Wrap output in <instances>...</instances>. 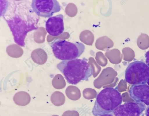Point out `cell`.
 <instances>
[{"label": "cell", "mask_w": 149, "mask_h": 116, "mask_svg": "<svg viewBox=\"0 0 149 116\" xmlns=\"http://www.w3.org/2000/svg\"><path fill=\"white\" fill-rule=\"evenodd\" d=\"M56 67L67 82L72 85L88 80L93 72L91 66L85 58L63 61L57 65Z\"/></svg>", "instance_id": "6da1fadb"}, {"label": "cell", "mask_w": 149, "mask_h": 116, "mask_svg": "<svg viewBox=\"0 0 149 116\" xmlns=\"http://www.w3.org/2000/svg\"><path fill=\"white\" fill-rule=\"evenodd\" d=\"M122 102V96L117 89L111 87L105 88L97 96L92 113L95 116L110 114Z\"/></svg>", "instance_id": "7a4b0ae2"}, {"label": "cell", "mask_w": 149, "mask_h": 116, "mask_svg": "<svg viewBox=\"0 0 149 116\" xmlns=\"http://www.w3.org/2000/svg\"><path fill=\"white\" fill-rule=\"evenodd\" d=\"M55 57L63 61L71 60L79 57L84 52L83 43H74L56 39L49 43Z\"/></svg>", "instance_id": "3957f363"}, {"label": "cell", "mask_w": 149, "mask_h": 116, "mask_svg": "<svg viewBox=\"0 0 149 116\" xmlns=\"http://www.w3.org/2000/svg\"><path fill=\"white\" fill-rule=\"evenodd\" d=\"M149 77V66L144 62L135 61L130 63L125 72V79L132 85L145 84Z\"/></svg>", "instance_id": "277c9868"}, {"label": "cell", "mask_w": 149, "mask_h": 116, "mask_svg": "<svg viewBox=\"0 0 149 116\" xmlns=\"http://www.w3.org/2000/svg\"><path fill=\"white\" fill-rule=\"evenodd\" d=\"M31 6L33 11L38 16L45 18L51 17L61 9L60 4L56 0H33Z\"/></svg>", "instance_id": "5b68a950"}, {"label": "cell", "mask_w": 149, "mask_h": 116, "mask_svg": "<svg viewBox=\"0 0 149 116\" xmlns=\"http://www.w3.org/2000/svg\"><path fill=\"white\" fill-rule=\"evenodd\" d=\"M146 108L142 103L127 102L118 106L113 113L115 116H140Z\"/></svg>", "instance_id": "8992f818"}, {"label": "cell", "mask_w": 149, "mask_h": 116, "mask_svg": "<svg viewBox=\"0 0 149 116\" xmlns=\"http://www.w3.org/2000/svg\"><path fill=\"white\" fill-rule=\"evenodd\" d=\"M130 97L134 101L149 106V86L145 84L134 85L129 91Z\"/></svg>", "instance_id": "52a82bcc"}, {"label": "cell", "mask_w": 149, "mask_h": 116, "mask_svg": "<svg viewBox=\"0 0 149 116\" xmlns=\"http://www.w3.org/2000/svg\"><path fill=\"white\" fill-rule=\"evenodd\" d=\"M45 29L50 35L56 36L62 34L64 30L63 16L62 14L49 17L45 23Z\"/></svg>", "instance_id": "ba28073f"}, {"label": "cell", "mask_w": 149, "mask_h": 116, "mask_svg": "<svg viewBox=\"0 0 149 116\" xmlns=\"http://www.w3.org/2000/svg\"><path fill=\"white\" fill-rule=\"evenodd\" d=\"M31 97L26 92L21 91L16 93L14 96L13 100L17 105L24 106L28 104L30 102Z\"/></svg>", "instance_id": "9c48e42d"}, {"label": "cell", "mask_w": 149, "mask_h": 116, "mask_svg": "<svg viewBox=\"0 0 149 116\" xmlns=\"http://www.w3.org/2000/svg\"><path fill=\"white\" fill-rule=\"evenodd\" d=\"M50 100L54 105L59 106L62 104V94L59 92L55 91L53 93L51 97Z\"/></svg>", "instance_id": "30bf717a"}, {"label": "cell", "mask_w": 149, "mask_h": 116, "mask_svg": "<svg viewBox=\"0 0 149 116\" xmlns=\"http://www.w3.org/2000/svg\"><path fill=\"white\" fill-rule=\"evenodd\" d=\"M63 78V76L60 74H57L55 75L52 81V86L54 88L60 89L62 88Z\"/></svg>", "instance_id": "8fae6325"}, {"label": "cell", "mask_w": 149, "mask_h": 116, "mask_svg": "<svg viewBox=\"0 0 149 116\" xmlns=\"http://www.w3.org/2000/svg\"><path fill=\"white\" fill-rule=\"evenodd\" d=\"M146 62L147 65L149 66V50L145 54Z\"/></svg>", "instance_id": "7c38bea8"}, {"label": "cell", "mask_w": 149, "mask_h": 116, "mask_svg": "<svg viewBox=\"0 0 149 116\" xmlns=\"http://www.w3.org/2000/svg\"><path fill=\"white\" fill-rule=\"evenodd\" d=\"M145 115L146 116H149V106L147 107L146 110Z\"/></svg>", "instance_id": "4fadbf2b"}, {"label": "cell", "mask_w": 149, "mask_h": 116, "mask_svg": "<svg viewBox=\"0 0 149 116\" xmlns=\"http://www.w3.org/2000/svg\"><path fill=\"white\" fill-rule=\"evenodd\" d=\"M99 116H114L113 115L110 114H104L102 115H99Z\"/></svg>", "instance_id": "5bb4252c"}, {"label": "cell", "mask_w": 149, "mask_h": 116, "mask_svg": "<svg viewBox=\"0 0 149 116\" xmlns=\"http://www.w3.org/2000/svg\"><path fill=\"white\" fill-rule=\"evenodd\" d=\"M147 84H148V85L149 86V77L148 78V80H147Z\"/></svg>", "instance_id": "9a60e30c"}, {"label": "cell", "mask_w": 149, "mask_h": 116, "mask_svg": "<svg viewBox=\"0 0 149 116\" xmlns=\"http://www.w3.org/2000/svg\"><path fill=\"white\" fill-rule=\"evenodd\" d=\"M52 116H58L57 115H52Z\"/></svg>", "instance_id": "2e32d148"}]
</instances>
